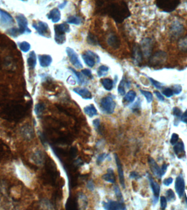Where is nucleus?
<instances>
[{"label": "nucleus", "mask_w": 187, "mask_h": 210, "mask_svg": "<svg viewBox=\"0 0 187 210\" xmlns=\"http://www.w3.org/2000/svg\"><path fill=\"white\" fill-rule=\"evenodd\" d=\"M55 32L54 39L57 44H63L66 42V33L70 31V26L67 23H62L56 25L54 27Z\"/></svg>", "instance_id": "nucleus-1"}, {"label": "nucleus", "mask_w": 187, "mask_h": 210, "mask_svg": "<svg viewBox=\"0 0 187 210\" xmlns=\"http://www.w3.org/2000/svg\"><path fill=\"white\" fill-rule=\"evenodd\" d=\"M100 106L103 112L107 114H111L114 111L116 104L112 97L107 96L101 100Z\"/></svg>", "instance_id": "nucleus-2"}, {"label": "nucleus", "mask_w": 187, "mask_h": 210, "mask_svg": "<svg viewBox=\"0 0 187 210\" xmlns=\"http://www.w3.org/2000/svg\"><path fill=\"white\" fill-rule=\"evenodd\" d=\"M82 58L84 63L91 68L95 66L96 62L99 63L100 61V58L98 55L91 51H85L84 54L82 55Z\"/></svg>", "instance_id": "nucleus-3"}, {"label": "nucleus", "mask_w": 187, "mask_h": 210, "mask_svg": "<svg viewBox=\"0 0 187 210\" xmlns=\"http://www.w3.org/2000/svg\"><path fill=\"white\" fill-rule=\"evenodd\" d=\"M183 33L184 26L182 24L178 21H175L171 24L170 28V35L172 39H177L180 37Z\"/></svg>", "instance_id": "nucleus-4"}, {"label": "nucleus", "mask_w": 187, "mask_h": 210, "mask_svg": "<svg viewBox=\"0 0 187 210\" xmlns=\"http://www.w3.org/2000/svg\"><path fill=\"white\" fill-rule=\"evenodd\" d=\"M67 55L69 56L71 63L74 66L75 68L77 69H81L83 68V65L80 62L78 55L76 52L71 48L67 47L66 49Z\"/></svg>", "instance_id": "nucleus-5"}, {"label": "nucleus", "mask_w": 187, "mask_h": 210, "mask_svg": "<svg viewBox=\"0 0 187 210\" xmlns=\"http://www.w3.org/2000/svg\"><path fill=\"white\" fill-rule=\"evenodd\" d=\"M33 26L39 35L46 37H49L51 36L49 26L46 23L43 21L33 23Z\"/></svg>", "instance_id": "nucleus-6"}, {"label": "nucleus", "mask_w": 187, "mask_h": 210, "mask_svg": "<svg viewBox=\"0 0 187 210\" xmlns=\"http://www.w3.org/2000/svg\"><path fill=\"white\" fill-rule=\"evenodd\" d=\"M167 59V54L163 51H157L150 59V64L152 65L158 66L165 62Z\"/></svg>", "instance_id": "nucleus-7"}, {"label": "nucleus", "mask_w": 187, "mask_h": 210, "mask_svg": "<svg viewBox=\"0 0 187 210\" xmlns=\"http://www.w3.org/2000/svg\"><path fill=\"white\" fill-rule=\"evenodd\" d=\"M103 206L105 210H126V206L124 202L109 200L103 202Z\"/></svg>", "instance_id": "nucleus-8"}, {"label": "nucleus", "mask_w": 187, "mask_h": 210, "mask_svg": "<svg viewBox=\"0 0 187 210\" xmlns=\"http://www.w3.org/2000/svg\"><path fill=\"white\" fill-rule=\"evenodd\" d=\"M16 19L19 25V30L20 34L25 33H31V30L28 28V20L24 15L19 14L17 15Z\"/></svg>", "instance_id": "nucleus-9"}, {"label": "nucleus", "mask_w": 187, "mask_h": 210, "mask_svg": "<svg viewBox=\"0 0 187 210\" xmlns=\"http://www.w3.org/2000/svg\"><path fill=\"white\" fill-rule=\"evenodd\" d=\"M175 188L178 196L181 198L182 197L185 190V182L182 175H179L176 178L175 183Z\"/></svg>", "instance_id": "nucleus-10"}, {"label": "nucleus", "mask_w": 187, "mask_h": 210, "mask_svg": "<svg viewBox=\"0 0 187 210\" xmlns=\"http://www.w3.org/2000/svg\"><path fill=\"white\" fill-rule=\"evenodd\" d=\"M152 46H153V43L149 38H146L145 39L143 40L142 43H141V51L142 52V54L144 55L145 57H149L151 54V53L152 51Z\"/></svg>", "instance_id": "nucleus-11"}, {"label": "nucleus", "mask_w": 187, "mask_h": 210, "mask_svg": "<svg viewBox=\"0 0 187 210\" xmlns=\"http://www.w3.org/2000/svg\"><path fill=\"white\" fill-rule=\"evenodd\" d=\"M150 182V185L153 193V203L155 204L159 200V196L160 191V187L159 184L155 181L153 178L150 176L148 177Z\"/></svg>", "instance_id": "nucleus-12"}, {"label": "nucleus", "mask_w": 187, "mask_h": 210, "mask_svg": "<svg viewBox=\"0 0 187 210\" xmlns=\"http://www.w3.org/2000/svg\"><path fill=\"white\" fill-rule=\"evenodd\" d=\"M148 163L152 172L155 176L160 178L163 176L161 168H159L158 165L156 163L154 159L152 157H150L148 158Z\"/></svg>", "instance_id": "nucleus-13"}, {"label": "nucleus", "mask_w": 187, "mask_h": 210, "mask_svg": "<svg viewBox=\"0 0 187 210\" xmlns=\"http://www.w3.org/2000/svg\"><path fill=\"white\" fill-rule=\"evenodd\" d=\"M114 158L116 160V163L117 164V168H118V173L119 178V181L121 183V184L123 188H125V180H124V171L122 167V163L121 162V160L119 158L117 154H114Z\"/></svg>", "instance_id": "nucleus-14"}, {"label": "nucleus", "mask_w": 187, "mask_h": 210, "mask_svg": "<svg viewBox=\"0 0 187 210\" xmlns=\"http://www.w3.org/2000/svg\"><path fill=\"white\" fill-rule=\"evenodd\" d=\"M73 91L84 100H90L92 98L91 93L88 89L85 88H75L73 89Z\"/></svg>", "instance_id": "nucleus-15"}, {"label": "nucleus", "mask_w": 187, "mask_h": 210, "mask_svg": "<svg viewBox=\"0 0 187 210\" xmlns=\"http://www.w3.org/2000/svg\"><path fill=\"white\" fill-rule=\"evenodd\" d=\"M48 19L52 20L54 23H58L61 19V12L58 8H54L47 15Z\"/></svg>", "instance_id": "nucleus-16"}, {"label": "nucleus", "mask_w": 187, "mask_h": 210, "mask_svg": "<svg viewBox=\"0 0 187 210\" xmlns=\"http://www.w3.org/2000/svg\"><path fill=\"white\" fill-rule=\"evenodd\" d=\"M173 150L178 158H183L186 154L184 150V145L182 141L176 143L173 147Z\"/></svg>", "instance_id": "nucleus-17"}, {"label": "nucleus", "mask_w": 187, "mask_h": 210, "mask_svg": "<svg viewBox=\"0 0 187 210\" xmlns=\"http://www.w3.org/2000/svg\"><path fill=\"white\" fill-rule=\"evenodd\" d=\"M38 60L40 65L43 67H47L49 66L53 61L52 56L47 54L39 55L38 56Z\"/></svg>", "instance_id": "nucleus-18"}, {"label": "nucleus", "mask_w": 187, "mask_h": 210, "mask_svg": "<svg viewBox=\"0 0 187 210\" xmlns=\"http://www.w3.org/2000/svg\"><path fill=\"white\" fill-rule=\"evenodd\" d=\"M1 22L3 25H10L14 23V20L11 15L5 10H0Z\"/></svg>", "instance_id": "nucleus-19"}, {"label": "nucleus", "mask_w": 187, "mask_h": 210, "mask_svg": "<svg viewBox=\"0 0 187 210\" xmlns=\"http://www.w3.org/2000/svg\"><path fill=\"white\" fill-rule=\"evenodd\" d=\"M142 52L140 47L135 46L133 48V58L137 65L140 64L142 61Z\"/></svg>", "instance_id": "nucleus-20"}, {"label": "nucleus", "mask_w": 187, "mask_h": 210, "mask_svg": "<svg viewBox=\"0 0 187 210\" xmlns=\"http://www.w3.org/2000/svg\"><path fill=\"white\" fill-rule=\"evenodd\" d=\"M108 44L114 49H118L120 47L121 41L119 38L115 35H111L107 39Z\"/></svg>", "instance_id": "nucleus-21"}, {"label": "nucleus", "mask_w": 187, "mask_h": 210, "mask_svg": "<svg viewBox=\"0 0 187 210\" xmlns=\"http://www.w3.org/2000/svg\"><path fill=\"white\" fill-rule=\"evenodd\" d=\"M84 112L90 118H93L98 115V111L93 104H90L84 108Z\"/></svg>", "instance_id": "nucleus-22"}, {"label": "nucleus", "mask_w": 187, "mask_h": 210, "mask_svg": "<svg viewBox=\"0 0 187 210\" xmlns=\"http://www.w3.org/2000/svg\"><path fill=\"white\" fill-rule=\"evenodd\" d=\"M103 179L105 181L109 183H114L116 182V177L114 171L112 168H109L107 170V173L103 175Z\"/></svg>", "instance_id": "nucleus-23"}, {"label": "nucleus", "mask_w": 187, "mask_h": 210, "mask_svg": "<svg viewBox=\"0 0 187 210\" xmlns=\"http://www.w3.org/2000/svg\"><path fill=\"white\" fill-rule=\"evenodd\" d=\"M27 62L29 67L31 69H33L37 64V58L35 52L32 51L29 54V56L27 60Z\"/></svg>", "instance_id": "nucleus-24"}, {"label": "nucleus", "mask_w": 187, "mask_h": 210, "mask_svg": "<svg viewBox=\"0 0 187 210\" xmlns=\"http://www.w3.org/2000/svg\"><path fill=\"white\" fill-rule=\"evenodd\" d=\"M129 88L130 87V83H129L128 81H126V80H122L120 83V84L118 86V92L119 94H120L122 96H124V95H125V87Z\"/></svg>", "instance_id": "nucleus-25"}, {"label": "nucleus", "mask_w": 187, "mask_h": 210, "mask_svg": "<svg viewBox=\"0 0 187 210\" xmlns=\"http://www.w3.org/2000/svg\"><path fill=\"white\" fill-rule=\"evenodd\" d=\"M69 69L75 74V76L77 77V80H78V82L79 84L84 85V84H87V83H88L87 80L84 78L83 76L80 73V72L77 71L76 70H75L74 69H73L72 67H69Z\"/></svg>", "instance_id": "nucleus-26"}, {"label": "nucleus", "mask_w": 187, "mask_h": 210, "mask_svg": "<svg viewBox=\"0 0 187 210\" xmlns=\"http://www.w3.org/2000/svg\"><path fill=\"white\" fill-rule=\"evenodd\" d=\"M136 97V93L134 90H130L125 95L123 101L127 103L134 102Z\"/></svg>", "instance_id": "nucleus-27"}, {"label": "nucleus", "mask_w": 187, "mask_h": 210, "mask_svg": "<svg viewBox=\"0 0 187 210\" xmlns=\"http://www.w3.org/2000/svg\"><path fill=\"white\" fill-rule=\"evenodd\" d=\"M101 82L103 88L106 90L111 91L112 90L114 85V83L112 80L109 78H104L101 80Z\"/></svg>", "instance_id": "nucleus-28"}, {"label": "nucleus", "mask_w": 187, "mask_h": 210, "mask_svg": "<svg viewBox=\"0 0 187 210\" xmlns=\"http://www.w3.org/2000/svg\"><path fill=\"white\" fill-rule=\"evenodd\" d=\"M178 49L182 51H187V36L181 38L178 42Z\"/></svg>", "instance_id": "nucleus-29"}, {"label": "nucleus", "mask_w": 187, "mask_h": 210, "mask_svg": "<svg viewBox=\"0 0 187 210\" xmlns=\"http://www.w3.org/2000/svg\"><path fill=\"white\" fill-rule=\"evenodd\" d=\"M66 23L70 24H73V25H79L82 23V19L80 17H78L76 15H73V16H71L67 18L66 20Z\"/></svg>", "instance_id": "nucleus-30"}, {"label": "nucleus", "mask_w": 187, "mask_h": 210, "mask_svg": "<svg viewBox=\"0 0 187 210\" xmlns=\"http://www.w3.org/2000/svg\"><path fill=\"white\" fill-rule=\"evenodd\" d=\"M109 70V68L108 66L105 65L100 66L98 69V77H101L103 76H105L107 74L108 71Z\"/></svg>", "instance_id": "nucleus-31"}, {"label": "nucleus", "mask_w": 187, "mask_h": 210, "mask_svg": "<svg viewBox=\"0 0 187 210\" xmlns=\"http://www.w3.org/2000/svg\"><path fill=\"white\" fill-rule=\"evenodd\" d=\"M44 108H45V106L43 103H39L37 104L35 106V112L37 116H40L42 114L43 111L44 110Z\"/></svg>", "instance_id": "nucleus-32"}, {"label": "nucleus", "mask_w": 187, "mask_h": 210, "mask_svg": "<svg viewBox=\"0 0 187 210\" xmlns=\"http://www.w3.org/2000/svg\"><path fill=\"white\" fill-rule=\"evenodd\" d=\"M87 41L90 45L92 46L98 45V40L96 37L91 33H89L87 37Z\"/></svg>", "instance_id": "nucleus-33"}, {"label": "nucleus", "mask_w": 187, "mask_h": 210, "mask_svg": "<svg viewBox=\"0 0 187 210\" xmlns=\"http://www.w3.org/2000/svg\"><path fill=\"white\" fill-rule=\"evenodd\" d=\"M140 91L141 94L145 97L147 103H150L152 102L153 99L152 94L151 93L150 91L143 90H140Z\"/></svg>", "instance_id": "nucleus-34"}, {"label": "nucleus", "mask_w": 187, "mask_h": 210, "mask_svg": "<svg viewBox=\"0 0 187 210\" xmlns=\"http://www.w3.org/2000/svg\"><path fill=\"white\" fill-rule=\"evenodd\" d=\"M166 199L168 200V201L171 202L173 201L176 200V195L174 193V191L171 189H169L166 192Z\"/></svg>", "instance_id": "nucleus-35"}, {"label": "nucleus", "mask_w": 187, "mask_h": 210, "mask_svg": "<svg viewBox=\"0 0 187 210\" xmlns=\"http://www.w3.org/2000/svg\"><path fill=\"white\" fill-rule=\"evenodd\" d=\"M19 46L20 50L24 53H26L29 51V50L30 49V48H31L30 44L28 43V42H25V41L20 43L19 44Z\"/></svg>", "instance_id": "nucleus-36"}, {"label": "nucleus", "mask_w": 187, "mask_h": 210, "mask_svg": "<svg viewBox=\"0 0 187 210\" xmlns=\"http://www.w3.org/2000/svg\"><path fill=\"white\" fill-rule=\"evenodd\" d=\"M114 191L115 192V194L117 196V198L119 201H121V202H124V199L123 197L121 191L119 189V187L118 186H115L114 187Z\"/></svg>", "instance_id": "nucleus-37"}, {"label": "nucleus", "mask_w": 187, "mask_h": 210, "mask_svg": "<svg viewBox=\"0 0 187 210\" xmlns=\"http://www.w3.org/2000/svg\"><path fill=\"white\" fill-rule=\"evenodd\" d=\"M109 155L108 154H106L105 153H103V154H100L99 155L97 159H96V163L98 165H100V164L102 163L103 162V161L105 160H106V159H108L109 158Z\"/></svg>", "instance_id": "nucleus-38"}, {"label": "nucleus", "mask_w": 187, "mask_h": 210, "mask_svg": "<svg viewBox=\"0 0 187 210\" xmlns=\"http://www.w3.org/2000/svg\"><path fill=\"white\" fill-rule=\"evenodd\" d=\"M162 93L163 94L164 96H165L166 98H171L173 95V90L172 88H164L162 91Z\"/></svg>", "instance_id": "nucleus-39"}, {"label": "nucleus", "mask_w": 187, "mask_h": 210, "mask_svg": "<svg viewBox=\"0 0 187 210\" xmlns=\"http://www.w3.org/2000/svg\"><path fill=\"white\" fill-rule=\"evenodd\" d=\"M172 89L173 90V94L178 95L181 93L182 90V87L179 84H175L172 87Z\"/></svg>", "instance_id": "nucleus-40"}, {"label": "nucleus", "mask_w": 187, "mask_h": 210, "mask_svg": "<svg viewBox=\"0 0 187 210\" xmlns=\"http://www.w3.org/2000/svg\"><path fill=\"white\" fill-rule=\"evenodd\" d=\"M8 31V33L10 34V35L12 36H13V37H17V36L19 35V34H20L19 28H12Z\"/></svg>", "instance_id": "nucleus-41"}, {"label": "nucleus", "mask_w": 187, "mask_h": 210, "mask_svg": "<svg viewBox=\"0 0 187 210\" xmlns=\"http://www.w3.org/2000/svg\"><path fill=\"white\" fill-rule=\"evenodd\" d=\"M81 72L83 75H84L85 76L88 77L89 78H90V79L93 78V76L92 75V72H91V70L88 69H85L84 70H82Z\"/></svg>", "instance_id": "nucleus-42"}, {"label": "nucleus", "mask_w": 187, "mask_h": 210, "mask_svg": "<svg viewBox=\"0 0 187 210\" xmlns=\"http://www.w3.org/2000/svg\"><path fill=\"white\" fill-rule=\"evenodd\" d=\"M167 206V199L164 196L160 197V207L162 210H165Z\"/></svg>", "instance_id": "nucleus-43"}, {"label": "nucleus", "mask_w": 187, "mask_h": 210, "mask_svg": "<svg viewBox=\"0 0 187 210\" xmlns=\"http://www.w3.org/2000/svg\"><path fill=\"white\" fill-rule=\"evenodd\" d=\"M141 108V101L140 98H139V100L136 102L132 106V107H131V110L134 111V112H135V111H137L139 110H140Z\"/></svg>", "instance_id": "nucleus-44"}, {"label": "nucleus", "mask_w": 187, "mask_h": 210, "mask_svg": "<svg viewBox=\"0 0 187 210\" xmlns=\"http://www.w3.org/2000/svg\"><path fill=\"white\" fill-rule=\"evenodd\" d=\"M179 140V135L176 133H173L171 136V138L170 139V143L172 145H175L178 142Z\"/></svg>", "instance_id": "nucleus-45"}, {"label": "nucleus", "mask_w": 187, "mask_h": 210, "mask_svg": "<svg viewBox=\"0 0 187 210\" xmlns=\"http://www.w3.org/2000/svg\"><path fill=\"white\" fill-rule=\"evenodd\" d=\"M173 114L175 117H181L182 115V111L180 108L175 107L173 108Z\"/></svg>", "instance_id": "nucleus-46"}, {"label": "nucleus", "mask_w": 187, "mask_h": 210, "mask_svg": "<svg viewBox=\"0 0 187 210\" xmlns=\"http://www.w3.org/2000/svg\"><path fill=\"white\" fill-rule=\"evenodd\" d=\"M150 81L151 82L152 84H153L156 88L160 89L162 88V84L161 83L159 82L158 81L155 80L152 78H150Z\"/></svg>", "instance_id": "nucleus-47"}, {"label": "nucleus", "mask_w": 187, "mask_h": 210, "mask_svg": "<svg viewBox=\"0 0 187 210\" xmlns=\"http://www.w3.org/2000/svg\"><path fill=\"white\" fill-rule=\"evenodd\" d=\"M93 124L95 128V129L98 131H100V121L99 119H95L93 121Z\"/></svg>", "instance_id": "nucleus-48"}, {"label": "nucleus", "mask_w": 187, "mask_h": 210, "mask_svg": "<svg viewBox=\"0 0 187 210\" xmlns=\"http://www.w3.org/2000/svg\"><path fill=\"white\" fill-rule=\"evenodd\" d=\"M173 182V178L172 177H168L166 179H165L163 181V184L166 186H169L170 184H171Z\"/></svg>", "instance_id": "nucleus-49"}, {"label": "nucleus", "mask_w": 187, "mask_h": 210, "mask_svg": "<svg viewBox=\"0 0 187 210\" xmlns=\"http://www.w3.org/2000/svg\"><path fill=\"white\" fill-rule=\"evenodd\" d=\"M129 177L131 179H139L141 177L140 175L135 171H132L130 173V175H129Z\"/></svg>", "instance_id": "nucleus-50"}, {"label": "nucleus", "mask_w": 187, "mask_h": 210, "mask_svg": "<svg viewBox=\"0 0 187 210\" xmlns=\"http://www.w3.org/2000/svg\"><path fill=\"white\" fill-rule=\"evenodd\" d=\"M87 187L88 188V189H89L90 191H93L94 190V188H95V186H94V184L92 180H90L89 181L88 183H87Z\"/></svg>", "instance_id": "nucleus-51"}, {"label": "nucleus", "mask_w": 187, "mask_h": 210, "mask_svg": "<svg viewBox=\"0 0 187 210\" xmlns=\"http://www.w3.org/2000/svg\"><path fill=\"white\" fill-rule=\"evenodd\" d=\"M155 95H156V96L158 98L159 100L161 101H164L165 98H164V96L160 93L158 91H154Z\"/></svg>", "instance_id": "nucleus-52"}, {"label": "nucleus", "mask_w": 187, "mask_h": 210, "mask_svg": "<svg viewBox=\"0 0 187 210\" xmlns=\"http://www.w3.org/2000/svg\"><path fill=\"white\" fill-rule=\"evenodd\" d=\"M181 121L187 124V110L183 113H182V115L181 117Z\"/></svg>", "instance_id": "nucleus-53"}, {"label": "nucleus", "mask_w": 187, "mask_h": 210, "mask_svg": "<svg viewBox=\"0 0 187 210\" xmlns=\"http://www.w3.org/2000/svg\"><path fill=\"white\" fill-rule=\"evenodd\" d=\"M67 82L69 84H71V85H75V80L74 79V78L71 76L68 78Z\"/></svg>", "instance_id": "nucleus-54"}, {"label": "nucleus", "mask_w": 187, "mask_h": 210, "mask_svg": "<svg viewBox=\"0 0 187 210\" xmlns=\"http://www.w3.org/2000/svg\"><path fill=\"white\" fill-rule=\"evenodd\" d=\"M167 168H168V165L164 163L162 165V166H161V172L163 173V175L164 176L165 175V173L166 172V170H167Z\"/></svg>", "instance_id": "nucleus-55"}, {"label": "nucleus", "mask_w": 187, "mask_h": 210, "mask_svg": "<svg viewBox=\"0 0 187 210\" xmlns=\"http://www.w3.org/2000/svg\"><path fill=\"white\" fill-rule=\"evenodd\" d=\"M67 1H64L62 3H61V4H60L59 5V6H58V7H59V8H60V9H63V8H65V7L67 5Z\"/></svg>", "instance_id": "nucleus-56"}, {"label": "nucleus", "mask_w": 187, "mask_h": 210, "mask_svg": "<svg viewBox=\"0 0 187 210\" xmlns=\"http://www.w3.org/2000/svg\"><path fill=\"white\" fill-rule=\"evenodd\" d=\"M22 1H25V0H22Z\"/></svg>", "instance_id": "nucleus-57"}]
</instances>
